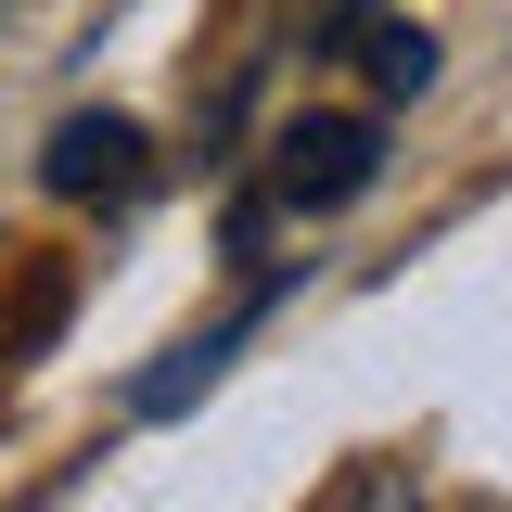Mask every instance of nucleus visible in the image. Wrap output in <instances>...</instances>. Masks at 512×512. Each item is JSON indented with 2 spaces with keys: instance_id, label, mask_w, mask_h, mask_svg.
I'll use <instances>...</instances> for the list:
<instances>
[{
  "instance_id": "1",
  "label": "nucleus",
  "mask_w": 512,
  "mask_h": 512,
  "mask_svg": "<svg viewBox=\"0 0 512 512\" xmlns=\"http://www.w3.org/2000/svg\"><path fill=\"white\" fill-rule=\"evenodd\" d=\"M384 167V128L372 116H295L282 128V154H269V192L295 205V218H333V205H359Z\"/></svg>"
},
{
  "instance_id": "2",
  "label": "nucleus",
  "mask_w": 512,
  "mask_h": 512,
  "mask_svg": "<svg viewBox=\"0 0 512 512\" xmlns=\"http://www.w3.org/2000/svg\"><path fill=\"white\" fill-rule=\"evenodd\" d=\"M39 180L64 205H128V192L154 180V141H141V116H64L52 154H39Z\"/></svg>"
},
{
  "instance_id": "3",
  "label": "nucleus",
  "mask_w": 512,
  "mask_h": 512,
  "mask_svg": "<svg viewBox=\"0 0 512 512\" xmlns=\"http://www.w3.org/2000/svg\"><path fill=\"white\" fill-rule=\"evenodd\" d=\"M359 64H372V90H384V103L436 90V39H423V26H372V52H359Z\"/></svg>"
},
{
  "instance_id": "4",
  "label": "nucleus",
  "mask_w": 512,
  "mask_h": 512,
  "mask_svg": "<svg viewBox=\"0 0 512 512\" xmlns=\"http://www.w3.org/2000/svg\"><path fill=\"white\" fill-rule=\"evenodd\" d=\"M346 512H423V487H410V461H372V474L346 487Z\"/></svg>"
}]
</instances>
